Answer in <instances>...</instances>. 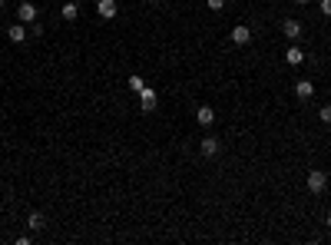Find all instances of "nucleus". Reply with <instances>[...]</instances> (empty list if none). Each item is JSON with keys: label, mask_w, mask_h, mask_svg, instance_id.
Returning <instances> with one entry per match:
<instances>
[{"label": "nucleus", "mask_w": 331, "mask_h": 245, "mask_svg": "<svg viewBox=\"0 0 331 245\" xmlns=\"http://www.w3.org/2000/svg\"><path fill=\"white\" fill-rule=\"evenodd\" d=\"M60 17H63V20H76V17H79V4H76V0H66L63 7H60Z\"/></svg>", "instance_id": "obj_10"}, {"label": "nucleus", "mask_w": 331, "mask_h": 245, "mask_svg": "<svg viewBox=\"0 0 331 245\" xmlns=\"http://www.w3.org/2000/svg\"><path fill=\"white\" fill-rule=\"evenodd\" d=\"M152 4H156V0H152Z\"/></svg>", "instance_id": "obj_22"}, {"label": "nucleus", "mask_w": 331, "mask_h": 245, "mask_svg": "<svg viewBox=\"0 0 331 245\" xmlns=\"http://www.w3.org/2000/svg\"><path fill=\"white\" fill-rule=\"evenodd\" d=\"M324 225H328V229H331V212H328V219H324Z\"/></svg>", "instance_id": "obj_19"}, {"label": "nucleus", "mask_w": 331, "mask_h": 245, "mask_svg": "<svg viewBox=\"0 0 331 245\" xmlns=\"http://www.w3.org/2000/svg\"><path fill=\"white\" fill-rule=\"evenodd\" d=\"M7 37L14 40V43H24V40L30 37V33H27V27H24V24H14V27L7 30Z\"/></svg>", "instance_id": "obj_11"}, {"label": "nucleus", "mask_w": 331, "mask_h": 245, "mask_svg": "<svg viewBox=\"0 0 331 245\" xmlns=\"http://www.w3.org/2000/svg\"><path fill=\"white\" fill-rule=\"evenodd\" d=\"M0 7H4V0H0Z\"/></svg>", "instance_id": "obj_21"}, {"label": "nucleus", "mask_w": 331, "mask_h": 245, "mask_svg": "<svg viewBox=\"0 0 331 245\" xmlns=\"http://www.w3.org/2000/svg\"><path fill=\"white\" fill-rule=\"evenodd\" d=\"M205 4H209V10H222V7H225V0H205Z\"/></svg>", "instance_id": "obj_17"}, {"label": "nucleus", "mask_w": 331, "mask_h": 245, "mask_svg": "<svg viewBox=\"0 0 331 245\" xmlns=\"http://www.w3.org/2000/svg\"><path fill=\"white\" fill-rule=\"evenodd\" d=\"M129 90H136V93H142V90H146V83H142L139 73H133V76H129Z\"/></svg>", "instance_id": "obj_14"}, {"label": "nucleus", "mask_w": 331, "mask_h": 245, "mask_svg": "<svg viewBox=\"0 0 331 245\" xmlns=\"http://www.w3.org/2000/svg\"><path fill=\"white\" fill-rule=\"evenodd\" d=\"M30 37H43V24H40V20L30 24Z\"/></svg>", "instance_id": "obj_16"}, {"label": "nucleus", "mask_w": 331, "mask_h": 245, "mask_svg": "<svg viewBox=\"0 0 331 245\" xmlns=\"http://www.w3.org/2000/svg\"><path fill=\"white\" fill-rule=\"evenodd\" d=\"M156 106H159V96L152 93V90H142L139 93V110L142 113H156Z\"/></svg>", "instance_id": "obj_2"}, {"label": "nucleus", "mask_w": 331, "mask_h": 245, "mask_svg": "<svg viewBox=\"0 0 331 245\" xmlns=\"http://www.w3.org/2000/svg\"><path fill=\"white\" fill-rule=\"evenodd\" d=\"M295 4H308V0H295Z\"/></svg>", "instance_id": "obj_20"}, {"label": "nucleus", "mask_w": 331, "mask_h": 245, "mask_svg": "<svg viewBox=\"0 0 331 245\" xmlns=\"http://www.w3.org/2000/svg\"><path fill=\"white\" fill-rule=\"evenodd\" d=\"M27 225H30V232H43V229H47V219H43V212H30Z\"/></svg>", "instance_id": "obj_12"}, {"label": "nucleus", "mask_w": 331, "mask_h": 245, "mask_svg": "<svg viewBox=\"0 0 331 245\" xmlns=\"http://www.w3.org/2000/svg\"><path fill=\"white\" fill-rule=\"evenodd\" d=\"M37 14H40V10L33 7L30 0H24V4L17 7V17H20V24H33V20H37Z\"/></svg>", "instance_id": "obj_3"}, {"label": "nucleus", "mask_w": 331, "mask_h": 245, "mask_svg": "<svg viewBox=\"0 0 331 245\" xmlns=\"http://www.w3.org/2000/svg\"><path fill=\"white\" fill-rule=\"evenodd\" d=\"M285 60H288V63H292V66H298V63H305V53H301L298 47H292V50H288V53H285Z\"/></svg>", "instance_id": "obj_13"}, {"label": "nucleus", "mask_w": 331, "mask_h": 245, "mask_svg": "<svg viewBox=\"0 0 331 245\" xmlns=\"http://www.w3.org/2000/svg\"><path fill=\"white\" fill-rule=\"evenodd\" d=\"M196 119H199V126H212V123H215V110H212V106H199Z\"/></svg>", "instance_id": "obj_8"}, {"label": "nucleus", "mask_w": 331, "mask_h": 245, "mask_svg": "<svg viewBox=\"0 0 331 245\" xmlns=\"http://www.w3.org/2000/svg\"><path fill=\"white\" fill-rule=\"evenodd\" d=\"M318 119H321L324 126H331V106H321V113H318Z\"/></svg>", "instance_id": "obj_15"}, {"label": "nucleus", "mask_w": 331, "mask_h": 245, "mask_svg": "<svg viewBox=\"0 0 331 245\" xmlns=\"http://www.w3.org/2000/svg\"><path fill=\"white\" fill-rule=\"evenodd\" d=\"M232 43H235V47H249V43H252V30L245 24H238L235 30H232Z\"/></svg>", "instance_id": "obj_4"}, {"label": "nucleus", "mask_w": 331, "mask_h": 245, "mask_svg": "<svg viewBox=\"0 0 331 245\" xmlns=\"http://www.w3.org/2000/svg\"><path fill=\"white\" fill-rule=\"evenodd\" d=\"M282 33H285L288 40H301V24H298V20H285V24H282Z\"/></svg>", "instance_id": "obj_9"}, {"label": "nucleus", "mask_w": 331, "mask_h": 245, "mask_svg": "<svg viewBox=\"0 0 331 245\" xmlns=\"http://www.w3.org/2000/svg\"><path fill=\"white\" fill-rule=\"evenodd\" d=\"M321 14H324V17H331V0H321Z\"/></svg>", "instance_id": "obj_18"}, {"label": "nucleus", "mask_w": 331, "mask_h": 245, "mask_svg": "<svg viewBox=\"0 0 331 245\" xmlns=\"http://www.w3.org/2000/svg\"><path fill=\"white\" fill-rule=\"evenodd\" d=\"M328 189V176L321 173V169H311V173H308V192H324Z\"/></svg>", "instance_id": "obj_1"}, {"label": "nucleus", "mask_w": 331, "mask_h": 245, "mask_svg": "<svg viewBox=\"0 0 331 245\" xmlns=\"http://www.w3.org/2000/svg\"><path fill=\"white\" fill-rule=\"evenodd\" d=\"M295 96H298V100H311V96H315V83H311V79H298V83H295Z\"/></svg>", "instance_id": "obj_7"}, {"label": "nucleus", "mask_w": 331, "mask_h": 245, "mask_svg": "<svg viewBox=\"0 0 331 245\" xmlns=\"http://www.w3.org/2000/svg\"><path fill=\"white\" fill-rule=\"evenodd\" d=\"M96 14L103 17V20H113V17L119 14V7H116V0H100L96 4Z\"/></svg>", "instance_id": "obj_5"}, {"label": "nucleus", "mask_w": 331, "mask_h": 245, "mask_svg": "<svg viewBox=\"0 0 331 245\" xmlns=\"http://www.w3.org/2000/svg\"><path fill=\"white\" fill-rule=\"evenodd\" d=\"M199 149H202V156H219V149H222V142L215 139V136H205L202 142H199Z\"/></svg>", "instance_id": "obj_6"}]
</instances>
